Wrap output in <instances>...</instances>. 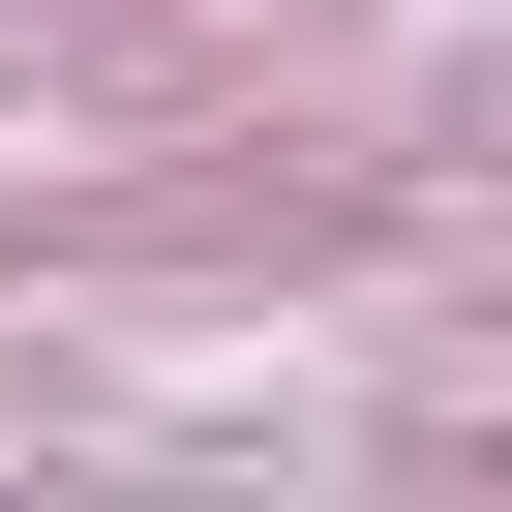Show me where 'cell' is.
Masks as SVG:
<instances>
[]
</instances>
